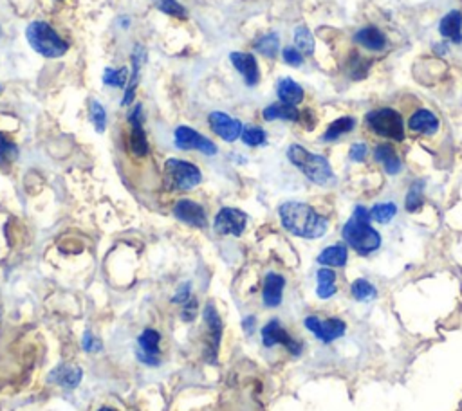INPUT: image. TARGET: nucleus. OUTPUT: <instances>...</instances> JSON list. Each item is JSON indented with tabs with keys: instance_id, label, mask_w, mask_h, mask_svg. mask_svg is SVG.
<instances>
[{
	"instance_id": "obj_47",
	"label": "nucleus",
	"mask_w": 462,
	"mask_h": 411,
	"mask_svg": "<svg viewBox=\"0 0 462 411\" xmlns=\"http://www.w3.org/2000/svg\"><path fill=\"white\" fill-rule=\"evenodd\" d=\"M0 316H2V305H0Z\"/></svg>"
},
{
	"instance_id": "obj_3",
	"label": "nucleus",
	"mask_w": 462,
	"mask_h": 411,
	"mask_svg": "<svg viewBox=\"0 0 462 411\" xmlns=\"http://www.w3.org/2000/svg\"><path fill=\"white\" fill-rule=\"evenodd\" d=\"M287 157L289 161L293 162L302 173H304L305 177L309 179L314 184L325 186L334 179L332 175L331 165L325 157L322 155H316L312 152H309L307 148L300 145H291L287 150Z\"/></svg>"
},
{
	"instance_id": "obj_11",
	"label": "nucleus",
	"mask_w": 462,
	"mask_h": 411,
	"mask_svg": "<svg viewBox=\"0 0 462 411\" xmlns=\"http://www.w3.org/2000/svg\"><path fill=\"white\" fill-rule=\"evenodd\" d=\"M138 358L139 361L145 363V365L150 366H158L161 363V334L154 328H147V331H143L138 338Z\"/></svg>"
},
{
	"instance_id": "obj_18",
	"label": "nucleus",
	"mask_w": 462,
	"mask_h": 411,
	"mask_svg": "<svg viewBox=\"0 0 462 411\" xmlns=\"http://www.w3.org/2000/svg\"><path fill=\"white\" fill-rule=\"evenodd\" d=\"M409 128L417 132V134L433 135L439 130V120H437V115L433 114V112L426 110V108H421V110L414 112V114L410 115Z\"/></svg>"
},
{
	"instance_id": "obj_19",
	"label": "nucleus",
	"mask_w": 462,
	"mask_h": 411,
	"mask_svg": "<svg viewBox=\"0 0 462 411\" xmlns=\"http://www.w3.org/2000/svg\"><path fill=\"white\" fill-rule=\"evenodd\" d=\"M81 377H83V372H81L80 366L60 365L51 372L49 380L54 385L66 386V388H76L80 385Z\"/></svg>"
},
{
	"instance_id": "obj_36",
	"label": "nucleus",
	"mask_w": 462,
	"mask_h": 411,
	"mask_svg": "<svg viewBox=\"0 0 462 411\" xmlns=\"http://www.w3.org/2000/svg\"><path fill=\"white\" fill-rule=\"evenodd\" d=\"M351 291H352V296H354L356 300H361V301L372 300V298L376 296V288H374V285L366 280H356L354 283H352Z\"/></svg>"
},
{
	"instance_id": "obj_15",
	"label": "nucleus",
	"mask_w": 462,
	"mask_h": 411,
	"mask_svg": "<svg viewBox=\"0 0 462 411\" xmlns=\"http://www.w3.org/2000/svg\"><path fill=\"white\" fill-rule=\"evenodd\" d=\"M143 107L138 105L128 115V123H130V150L138 157H145L148 154V139L145 130H143Z\"/></svg>"
},
{
	"instance_id": "obj_13",
	"label": "nucleus",
	"mask_w": 462,
	"mask_h": 411,
	"mask_svg": "<svg viewBox=\"0 0 462 411\" xmlns=\"http://www.w3.org/2000/svg\"><path fill=\"white\" fill-rule=\"evenodd\" d=\"M208 123L212 130L219 135L220 139L227 142H233L240 137L242 134V123L239 120H233L231 115L224 114V112H212L208 118Z\"/></svg>"
},
{
	"instance_id": "obj_26",
	"label": "nucleus",
	"mask_w": 462,
	"mask_h": 411,
	"mask_svg": "<svg viewBox=\"0 0 462 411\" xmlns=\"http://www.w3.org/2000/svg\"><path fill=\"white\" fill-rule=\"evenodd\" d=\"M346 258H349L346 247L338 244V246H331L322 251L320 256H318V264L327 267H343L346 264Z\"/></svg>"
},
{
	"instance_id": "obj_1",
	"label": "nucleus",
	"mask_w": 462,
	"mask_h": 411,
	"mask_svg": "<svg viewBox=\"0 0 462 411\" xmlns=\"http://www.w3.org/2000/svg\"><path fill=\"white\" fill-rule=\"evenodd\" d=\"M278 213H280L282 226L300 239H320L327 231V220L309 204L285 202L282 204Z\"/></svg>"
},
{
	"instance_id": "obj_40",
	"label": "nucleus",
	"mask_w": 462,
	"mask_h": 411,
	"mask_svg": "<svg viewBox=\"0 0 462 411\" xmlns=\"http://www.w3.org/2000/svg\"><path fill=\"white\" fill-rule=\"evenodd\" d=\"M13 155H16V146L4 134H0V162H6Z\"/></svg>"
},
{
	"instance_id": "obj_42",
	"label": "nucleus",
	"mask_w": 462,
	"mask_h": 411,
	"mask_svg": "<svg viewBox=\"0 0 462 411\" xmlns=\"http://www.w3.org/2000/svg\"><path fill=\"white\" fill-rule=\"evenodd\" d=\"M351 159L356 162H361L363 159L366 157V145H363V142H356V145H352L351 148Z\"/></svg>"
},
{
	"instance_id": "obj_8",
	"label": "nucleus",
	"mask_w": 462,
	"mask_h": 411,
	"mask_svg": "<svg viewBox=\"0 0 462 411\" xmlns=\"http://www.w3.org/2000/svg\"><path fill=\"white\" fill-rule=\"evenodd\" d=\"M175 146L181 150H199L206 155H215L217 146L215 142L210 141L208 137L200 135L190 127H179L175 128Z\"/></svg>"
},
{
	"instance_id": "obj_31",
	"label": "nucleus",
	"mask_w": 462,
	"mask_h": 411,
	"mask_svg": "<svg viewBox=\"0 0 462 411\" xmlns=\"http://www.w3.org/2000/svg\"><path fill=\"white\" fill-rule=\"evenodd\" d=\"M278 47H280V42H278L277 33H270V35L262 36V38H260L257 43H255V49H257L258 53L264 54V56H267V58L277 56Z\"/></svg>"
},
{
	"instance_id": "obj_4",
	"label": "nucleus",
	"mask_w": 462,
	"mask_h": 411,
	"mask_svg": "<svg viewBox=\"0 0 462 411\" xmlns=\"http://www.w3.org/2000/svg\"><path fill=\"white\" fill-rule=\"evenodd\" d=\"M27 42L43 58H60L67 53L69 46L47 22H31L26 31Z\"/></svg>"
},
{
	"instance_id": "obj_25",
	"label": "nucleus",
	"mask_w": 462,
	"mask_h": 411,
	"mask_svg": "<svg viewBox=\"0 0 462 411\" xmlns=\"http://www.w3.org/2000/svg\"><path fill=\"white\" fill-rule=\"evenodd\" d=\"M264 120L266 121H277V120H284V121H298L300 120V112L294 105H287V103H273L270 105L267 108H264Z\"/></svg>"
},
{
	"instance_id": "obj_12",
	"label": "nucleus",
	"mask_w": 462,
	"mask_h": 411,
	"mask_svg": "<svg viewBox=\"0 0 462 411\" xmlns=\"http://www.w3.org/2000/svg\"><path fill=\"white\" fill-rule=\"evenodd\" d=\"M262 343L264 346L284 345L293 355H298L302 352V343H298L297 339L291 338V335L285 332V328L280 325V321H277V319L270 321L266 327L262 328Z\"/></svg>"
},
{
	"instance_id": "obj_44",
	"label": "nucleus",
	"mask_w": 462,
	"mask_h": 411,
	"mask_svg": "<svg viewBox=\"0 0 462 411\" xmlns=\"http://www.w3.org/2000/svg\"><path fill=\"white\" fill-rule=\"evenodd\" d=\"M83 348L87 350V352H91V350H100L101 346L100 345H96V341H94V338L93 335L89 334V332H87V334H85V338H83Z\"/></svg>"
},
{
	"instance_id": "obj_41",
	"label": "nucleus",
	"mask_w": 462,
	"mask_h": 411,
	"mask_svg": "<svg viewBox=\"0 0 462 411\" xmlns=\"http://www.w3.org/2000/svg\"><path fill=\"white\" fill-rule=\"evenodd\" d=\"M195 312H197V300L192 296L186 303H183L181 318L185 319V321H193V319H195Z\"/></svg>"
},
{
	"instance_id": "obj_14",
	"label": "nucleus",
	"mask_w": 462,
	"mask_h": 411,
	"mask_svg": "<svg viewBox=\"0 0 462 411\" xmlns=\"http://www.w3.org/2000/svg\"><path fill=\"white\" fill-rule=\"evenodd\" d=\"M173 215L181 222L188 224L192 227H206L208 226V219H206V212L200 204L193 202L190 199H181L173 206Z\"/></svg>"
},
{
	"instance_id": "obj_2",
	"label": "nucleus",
	"mask_w": 462,
	"mask_h": 411,
	"mask_svg": "<svg viewBox=\"0 0 462 411\" xmlns=\"http://www.w3.org/2000/svg\"><path fill=\"white\" fill-rule=\"evenodd\" d=\"M370 212L359 206L343 226V239L359 254H370L381 246V234L370 226Z\"/></svg>"
},
{
	"instance_id": "obj_6",
	"label": "nucleus",
	"mask_w": 462,
	"mask_h": 411,
	"mask_svg": "<svg viewBox=\"0 0 462 411\" xmlns=\"http://www.w3.org/2000/svg\"><path fill=\"white\" fill-rule=\"evenodd\" d=\"M366 125L374 134L381 135L392 141H403L404 139V123L399 112L392 108H379L366 114Z\"/></svg>"
},
{
	"instance_id": "obj_33",
	"label": "nucleus",
	"mask_w": 462,
	"mask_h": 411,
	"mask_svg": "<svg viewBox=\"0 0 462 411\" xmlns=\"http://www.w3.org/2000/svg\"><path fill=\"white\" fill-rule=\"evenodd\" d=\"M240 139H242L244 145H247V146H262V145H266L267 135L260 127H253V125H250V127L242 128Z\"/></svg>"
},
{
	"instance_id": "obj_34",
	"label": "nucleus",
	"mask_w": 462,
	"mask_h": 411,
	"mask_svg": "<svg viewBox=\"0 0 462 411\" xmlns=\"http://www.w3.org/2000/svg\"><path fill=\"white\" fill-rule=\"evenodd\" d=\"M127 81H128V71L125 69V67H121V69H112V67H108V69H105V73H103V83L105 85H111V87L123 89L125 85H127Z\"/></svg>"
},
{
	"instance_id": "obj_17",
	"label": "nucleus",
	"mask_w": 462,
	"mask_h": 411,
	"mask_svg": "<svg viewBox=\"0 0 462 411\" xmlns=\"http://www.w3.org/2000/svg\"><path fill=\"white\" fill-rule=\"evenodd\" d=\"M145 62H147V49H145L143 46H135L134 53H132L130 80H128L127 93H125V98H123V101H121V105H130L132 101H134L135 89H138L139 74H141V67L145 66Z\"/></svg>"
},
{
	"instance_id": "obj_35",
	"label": "nucleus",
	"mask_w": 462,
	"mask_h": 411,
	"mask_svg": "<svg viewBox=\"0 0 462 411\" xmlns=\"http://www.w3.org/2000/svg\"><path fill=\"white\" fill-rule=\"evenodd\" d=\"M89 108H91V120H93L96 130L101 134V132H105V127H107V112H105L103 105L96 100H91Z\"/></svg>"
},
{
	"instance_id": "obj_16",
	"label": "nucleus",
	"mask_w": 462,
	"mask_h": 411,
	"mask_svg": "<svg viewBox=\"0 0 462 411\" xmlns=\"http://www.w3.org/2000/svg\"><path fill=\"white\" fill-rule=\"evenodd\" d=\"M230 60L237 71L242 74L247 87H255L260 80V71H258L257 58L250 53H231Z\"/></svg>"
},
{
	"instance_id": "obj_27",
	"label": "nucleus",
	"mask_w": 462,
	"mask_h": 411,
	"mask_svg": "<svg viewBox=\"0 0 462 411\" xmlns=\"http://www.w3.org/2000/svg\"><path fill=\"white\" fill-rule=\"evenodd\" d=\"M316 278H318V287H316V294H318V298H322V300H327V298H331L332 294L336 292L334 271L324 267V269L318 271Z\"/></svg>"
},
{
	"instance_id": "obj_46",
	"label": "nucleus",
	"mask_w": 462,
	"mask_h": 411,
	"mask_svg": "<svg viewBox=\"0 0 462 411\" xmlns=\"http://www.w3.org/2000/svg\"><path fill=\"white\" fill-rule=\"evenodd\" d=\"M98 411H118V410H114V407H100Z\"/></svg>"
},
{
	"instance_id": "obj_9",
	"label": "nucleus",
	"mask_w": 462,
	"mask_h": 411,
	"mask_svg": "<svg viewBox=\"0 0 462 411\" xmlns=\"http://www.w3.org/2000/svg\"><path fill=\"white\" fill-rule=\"evenodd\" d=\"M247 215L237 208H222L215 217L213 222V229L219 234H233V236H240L246 229Z\"/></svg>"
},
{
	"instance_id": "obj_24",
	"label": "nucleus",
	"mask_w": 462,
	"mask_h": 411,
	"mask_svg": "<svg viewBox=\"0 0 462 411\" xmlns=\"http://www.w3.org/2000/svg\"><path fill=\"white\" fill-rule=\"evenodd\" d=\"M374 159L378 162H381L383 168L390 175H396L401 172V161L397 157L396 150L390 145H378L374 150Z\"/></svg>"
},
{
	"instance_id": "obj_28",
	"label": "nucleus",
	"mask_w": 462,
	"mask_h": 411,
	"mask_svg": "<svg viewBox=\"0 0 462 411\" xmlns=\"http://www.w3.org/2000/svg\"><path fill=\"white\" fill-rule=\"evenodd\" d=\"M354 118H339L334 123L329 125L327 132L324 134V141H336V139L342 137L343 134H349V132L354 128Z\"/></svg>"
},
{
	"instance_id": "obj_39",
	"label": "nucleus",
	"mask_w": 462,
	"mask_h": 411,
	"mask_svg": "<svg viewBox=\"0 0 462 411\" xmlns=\"http://www.w3.org/2000/svg\"><path fill=\"white\" fill-rule=\"evenodd\" d=\"M282 56H284V62L291 67H300L302 62H304V54L297 47H285Z\"/></svg>"
},
{
	"instance_id": "obj_23",
	"label": "nucleus",
	"mask_w": 462,
	"mask_h": 411,
	"mask_svg": "<svg viewBox=\"0 0 462 411\" xmlns=\"http://www.w3.org/2000/svg\"><path fill=\"white\" fill-rule=\"evenodd\" d=\"M277 94H278V100H280L282 103L294 105V107L304 100V89H302L297 81L291 80V78H284V80H280V83H278L277 87Z\"/></svg>"
},
{
	"instance_id": "obj_10",
	"label": "nucleus",
	"mask_w": 462,
	"mask_h": 411,
	"mask_svg": "<svg viewBox=\"0 0 462 411\" xmlns=\"http://www.w3.org/2000/svg\"><path fill=\"white\" fill-rule=\"evenodd\" d=\"M305 327L311 331L322 343H332L345 334V323L342 319H320L316 316L305 318Z\"/></svg>"
},
{
	"instance_id": "obj_20",
	"label": "nucleus",
	"mask_w": 462,
	"mask_h": 411,
	"mask_svg": "<svg viewBox=\"0 0 462 411\" xmlns=\"http://www.w3.org/2000/svg\"><path fill=\"white\" fill-rule=\"evenodd\" d=\"M285 280L277 273H270L264 280V305L266 307H278L282 303Z\"/></svg>"
},
{
	"instance_id": "obj_5",
	"label": "nucleus",
	"mask_w": 462,
	"mask_h": 411,
	"mask_svg": "<svg viewBox=\"0 0 462 411\" xmlns=\"http://www.w3.org/2000/svg\"><path fill=\"white\" fill-rule=\"evenodd\" d=\"M202 181V173L195 165L181 159H168L165 162V182L170 189L188 192Z\"/></svg>"
},
{
	"instance_id": "obj_45",
	"label": "nucleus",
	"mask_w": 462,
	"mask_h": 411,
	"mask_svg": "<svg viewBox=\"0 0 462 411\" xmlns=\"http://www.w3.org/2000/svg\"><path fill=\"white\" fill-rule=\"evenodd\" d=\"M244 331H246L247 334H251V331H255V318H253V316H250V318L244 319Z\"/></svg>"
},
{
	"instance_id": "obj_21",
	"label": "nucleus",
	"mask_w": 462,
	"mask_h": 411,
	"mask_svg": "<svg viewBox=\"0 0 462 411\" xmlns=\"http://www.w3.org/2000/svg\"><path fill=\"white\" fill-rule=\"evenodd\" d=\"M441 35L453 43L462 42V15L458 11H450L439 26Z\"/></svg>"
},
{
	"instance_id": "obj_37",
	"label": "nucleus",
	"mask_w": 462,
	"mask_h": 411,
	"mask_svg": "<svg viewBox=\"0 0 462 411\" xmlns=\"http://www.w3.org/2000/svg\"><path fill=\"white\" fill-rule=\"evenodd\" d=\"M369 69H370V62L363 60L359 54L352 53L351 62H349V73H351V76L354 78V80H361V78L366 76V71Z\"/></svg>"
},
{
	"instance_id": "obj_43",
	"label": "nucleus",
	"mask_w": 462,
	"mask_h": 411,
	"mask_svg": "<svg viewBox=\"0 0 462 411\" xmlns=\"http://www.w3.org/2000/svg\"><path fill=\"white\" fill-rule=\"evenodd\" d=\"M192 298V292H190V283L183 285V288H179L178 294L172 298L173 303H186V301Z\"/></svg>"
},
{
	"instance_id": "obj_32",
	"label": "nucleus",
	"mask_w": 462,
	"mask_h": 411,
	"mask_svg": "<svg viewBox=\"0 0 462 411\" xmlns=\"http://www.w3.org/2000/svg\"><path fill=\"white\" fill-rule=\"evenodd\" d=\"M294 43H297V49L305 56L312 54V51H314V40H312L311 31L304 26H300L294 31Z\"/></svg>"
},
{
	"instance_id": "obj_30",
	"label": "nucleus",
	"mask_w": 462,
	"mask_h": 411,
	"mask_svg": "<svg viewBox=\"0 0 462 411\" xmlns=\"http://www.w3.org/2000/svg\"><path fill=\"white\" fill-rule=\"evenodd\" d=\"M155 8L161 13L170 16H175V19H186L188 16V11H186L185 6H181L178 0H152Z\"/></svg>"
},
{
	"instance_id": "obj_22",
	"label": "nucleus",
	"mask_w": 462,
	"mask_h": 411,
	"mask_svg": "<svg viewBox=\"0 0 462 411\" xmlns=\"http://www.w3.org/2000/svg\"><path fill=\"white\" fill-rule=\"evenodd\" d=\"M354 42L361 43L369 51H381L386 46V36L379 31L378 27H363L356 33Z\"/></svg>"
},
{
	"instance_id": "obj_7",
	"label": "nucleus",
	"mask_w": 462,
	"mask_h": 411,
	"mask_svg": "<svg viewBox=\"0 0 462 411\" xmlns=\"http://www.w3.org/2000/svg\"><path fill=\"white\" fill-rule=\"evenodd\" d=\"M205 325H206V359L210 363L217 361V352L220 346V338H222V319L219 312L215 311L213 303H208L205 308Z\"/></svg>"
},
{
	"instance_id": "obj_29",
	"label": "nucleus",
	"mask_w": 462,
	"mask_h": 411,
	"mask_svg": "<svg viewBox=\"0 0 462 411\" xmlns=\"http://www.w3.org/2000/svg\"><path fill=\"white\" fill-rule=\"evenodd\" d=\"M397 208L396 204L392 202H383V204H376L372 209H370V219L376 220L379 224H386L396 217Z\"/></svg>"
},
{
	"instance_id": "obj_38",
	"label": "nucleus",
	"mask_w": 462,
	"mask_h": 411,
	"mask_svg": "<svg viewBox=\"0 0 462 411\" xmlns=\"http://www.w3.org/2000/svg\"><path fill=\"white\" fill-rule=\"evenodd\" d=\"M421 202H423V193H421V188L419 184H414L412 188H410L409 195H406V209L409 212H417V209L421 208Z\"/></svg>"
}]
</instances>
